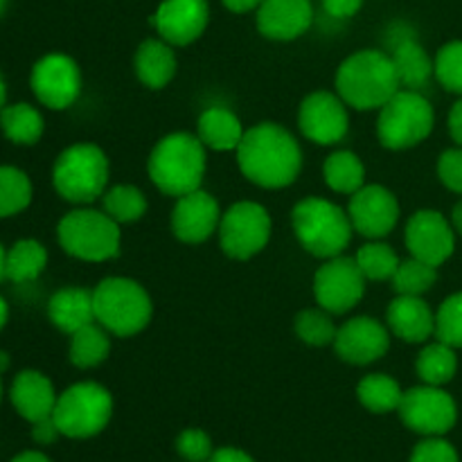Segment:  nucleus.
Masks as SVG:
<instances>
[{"label":"nucleus","instance_id":"obj_1","mask_svg":"<svg viewBox=\"0 0 462 462\" xmlns=\"http://www.w3.org/2000/svg\"><path fill=\"white\" fill-rule=\"evenodd\" d=\"M237 165L251 183L264 189H282L300 176L302 149L284 126L262 122L244 134L237 147Z\"/></svg>","mask_w":462,"mask_h":462},{"label":"nucleus","instance_id":"obj_2","mask_svg":"<svg viewBox=\"0 0 462 462\" xmlns=\"http://www.w3.org/2000/svg\"><path fill=\"white\" fill-rule=\"evenodd\" d=\"M400 88L395 63L382 50L355 52L337 70V95L356 111L382 108Z\"/></svg>","mask_w":462,"mask_h":462},{"label":"nucleus","instance_id":"obj_3","mask_svg":"<svg viewBox=\"0 0 462 462\" xmlns=\"http://www.w3.org/2000/svg\"><path fill=\"white\" fill-rule=\"evenodd\" d=\"M206 165V144L199 135L176 131L158 140L149 156L147 171L162 194L179 199L201 189Z\"/></svg>","mask_w":462,"mask_h":462},{"label":"nucleus","instance_id":"obj_4","mask_svg":"<svg viewBox=\"0 0 462 462\" xmlns=\"http://www.w3.org/2000/svg\"><path fill=\"white\" fill-rule=\"evenodd\" d=\"M293 233L310 255L332 260L343 255L352 242V221L337 203L328 199L310 197L296 203L291 212Z\"/></svg>","mask_w":462,"mask_h":462},{"label":"nucleus","instance_id":"obj_5","mask_svg":"<svg viewBox=\"0 0 462 462\" xmlns=\"http://www.w3.org/2000/svg\"><path fill=\"white\" fill-rule=\"evenodd\" d=\"M95 320L108 334L120 338L135 337L153 316L147 289L129 278H106L93 289Z\"/></svg>","mask_w":462,"mask_h":462},{"label":"nucleus","instance_id":"obj_6","mask_svg":"<svg viewBox=\"0 0 462 462\" xmlns=\"http://www.w3.org/2000/svg\"><path fill=\"white\" fill-rule=\"evenodd\" d=\"M108 158L97 144L79 143L63 149L52 167L54 189L66 201L84 206L106 192Z\"/></svg>","mask_w":462,"mask_h":462},{"label":"nucleus","instance_id":"obj_7","mask_svg":"<svg viewBox=\"0 0 462 462\" xmlns=\"http://www.w3.org/2000/svg\"><path fill=\"white\" fill-rule=\"evenodd\" d=\"M433 125L436 113L431 102L420 90L400 88L379 108V143L393 152H404L424 143L431 135Z\"/></svg>","mask_w":462,"mask_h":462},{"label":"nucleus","instance_id":"obj_8","mask_svg":"<svg viewBox=\"0 0 462 462\" xmlns=\"http://www.w3.org/2000/svg\"><path fill=\"white\" fill-rule=\"evenodd\" d=\"M57 237L68 255L84 262H106L120 255V224L106 212L79 208L59 221Z\"/></svg>","mask_w":462,"mask_h":462},{"label":"nucleus","instance_id":"obj_9","mask_svg":"<svg viewBox=\"0 0 462 462\" xmlns=\"http://www.w3.org/2000/svg\"><path fill=\"white\" fill-rule=\"evenodd\" d=\"M113 415V397L95 382H79L57 397L54 422L66 438L86 440L106 429Z\"/></svg>","mask_w":462,"mask_h":462},{"label":"nucleus","instance_id":"obj_10","mask_svg":"<svg viewBox=\"0 0 462 462\" xmlns=\"http://www.w3.org/2000/svg\"><path fill=\"white\" fill-rule=\"evenodd\" d=\"M271 217L264 206L255 201H239L221 215V251L233 260H251L266 248L271 239Z\"/></svg>","mask_w":462,"mask_h":462},{"label":"nucleus","instance_id":"obj_11","mask_svg":"<svg viewBox=\"0 0 462 462\" xmlns=\"http://www.w3.org/2000/svg\"><path fill=\"white\" fill-rule=\"evenodd\" d=\"M402 422L420 436H445L456 427L458 406L442 386H415L404 393L397 409Z\"/></svg>","mask_w":462,"mask_h":462},{"label":"nucleus","instance_id":"obj_12","mask_svg":"<svg viewBox=\"0 0 462 462\" xmlns=\"http://www.w3.org/2000/svg\"><path fill=\"white\" fill-rule=\"evenodd\" d=\"M365 275L356 260L346 255L325 262L314 275V296L319 307L329 314H347L361 302L365 293Z\"/></svg>","mask_w":462,"mask_h":462},{"label":"nucleus","instance_id":"obj_13","mask_svg":"<svg viewBox=\"0 0 462 462\" xmlns=\"http://www.w3.org/2000/svg\"><path fill=\"white\" fill-rule=\"evenodd\" d=\"M30 86L36 99L52 111H63L77 102L81 93V70L68 54H45L34 63Z\"/></svg>","mask_w":462,"mask_h":462},{"label":"nucleus","instance_id":"obj_14","mask_svg":"<svg viewBox=\"0 0 462 462\" xmlns=\"http://www.w3.org/2000/svg\"><path fill=\"white\" fill-rule=\"evenodd\" d=\"M298 126L300 134L314 144H337L341 143L350 129L347 104L338 95L328 90H316L302 99L298 108Z\"/></svg>","mask_w":462,"mask_h":462},{"label":"nucleus","instance_id":"obj_15","mask_svg":"<svg viewBox=\"0 0 462 462\" xmlns=\"http://www.w3.org/2000/svg\"><path fill=\"white\" fill-rule=\"evenodd\" d=\"M406 248L411 257L442 266L456 248V230L451 221L438 210H418L406 224Z\"/></svg>","mask_w":462,"mask_h":462},{"label":"nucleus","instance_id":"obj_16","mask_svg":"<svg viewBox=\"0 0 462 462\" xmlns=\"http://www.w3.org/2000/svg\"><path fill=\"white\" fill-rule=\"evenodd\" d=\"M347 215L355 233L368 239H382L395 230L400 221V203L383 185H364L352 194Z\"/></svg>","mask_w":462,"mask_h":462},{"label":"nucleus","instance_id":"obj_17","mask_svg":"<svg viewBox=\"0 0 462 462\" xmlns=\"http://www.w3.org/2000/svg\"><path fill=\"white\" fill-rule=\"evenodd\" d=\"M391 347V332L370 316H356L338 328L334 350L346 364L368 365L383 359Z\"/></svg>","mask_w":462,"mask_h":462},{"label":"nucleus","instance_id":"obj_18","mask_svg":"<svg viewBox=\"0 0 462 462\" xmlns=\"http://www.w3.org/2000/svg\"><path fill=\"white\" fill-rule=\"evenodd\" d=\"M210 21L208 0H162L152 16L153 27L170 45L194 43Z\"/></svg>","mask_w":462,"mask_h":462},{"label":"nucleus","instance_id":"obj_19","mask_svg":"<svg viewBox=\"0 0 462 462\" xmlns=\"http://www.w3.org/2000/svg\"><path fill=\"white\" fill-rule=\"evenodd\" d=\"M219 203L206 189H197L176 199L171 210V233L183 244H203L219 230Z\"/></svg>","mask_w":462,"mask_h":462},{"label":"nucleus","instance_id":"obj_20","mask_svg":"<svg viewBox=\"0 0 462 462\" xmlns=\"http://www.w3.org/2000/svg\"><path fill=\"white\" fill-rule=\"evenodd\" d=\"M314 23L310 0H264L257 9V30L273 41H293Z\"/></svg>","mask_w":462,"mask_h":462},{"label":"nucleus","instance_id":"obj_21","mask_svg":"<svg viewBox=\"0 0 462 462\" xmlns=\"http://www.w3.org/2000/svg\"><path fill=\"white\" fill-rule=\"evenodd\" d=\"M57 397L52 382L39 370L18 373L12 383V391H9L14 409L30 424L50 418L54 413V406H57Z\"/></svg>","mask_w":462,"mask_h":462},{"label":"nucleus","instance_id":"obj_22","mask_svg":"<svg viewBox=\"0 0 462 462\" xmlns=\"http://www.w3.org/2000/svg\"><path fill=\"white\" fill-rule=\"evenodd\" d=\"M388 329L404 343H427L436 334V314L422 296H397L386 311Z\"/></svg>","mask_w":462,"mask_h":462},{"label":"nucleus","instance_id":"obj_23","mask_svg":"<svg viewBox=\"0 0 462 462\" xmlns=\"http://www.w3.org/2000/svg\"><path fill=\"white\" fill-rule=\"evenodd\" d=\"M48 316L57 329L75 334L77 329L95 323L93 291L81 287L59 289L48 302Z\"/></svg>","mask_w":462,"mask_h":462},{"label":"nucleus","instance_id":"obj_24","mask_svg":"<svg viewBox=\"0 0 462 462\" xmlns=\"http://www.w3.org/2000/svg\"><path fill=\"white\" fill-rule=\"evenodd\" d=\"M135 75L143 81V86L152 90H161L174 79L176 75V52L174 45L162 39H147L140 43L135 52Z\"/></svg>","mask_w":462,"mask_h":462},{"label":"nucleus","instance_id":"obj_25","mask_svg":"<svg viewBox=\"0 0 462 462\" xmlns=\"http://www.w3.org/2000/svg\"><path fill=\"white\" fill-rule=\"evenodd\" d=\"M244 126L233 111L224 106H212L201 113L197 122V135L208 149L215 152H237L244 138Z\"/></svg>","mask_w":462,"mask_h":462},{"label":"nucleus","instance_id":"obj_26","mask_svg":"<svg viewBox=\"0 0 462 462\" xmlns=\"http://www.w3.org/2000/svg\"><path fill=\"white\" fill-rule=\"evenodd\" d=\"M391 59L395 63L397 77H400V84L404 88L422 90L431 81V77H436L433 75L431 57L413 36H404L402 41H397L393 45Z\"/></svg>","mask_w":462,"mask_h":462},{"label":"nucleus","instance_id":"obj_27","mask_svg":"<svg viewBox=\"0 0 462 462\" xmlns=\"http://www.w3.org/2000/svg\"><path fill=\"white\" fill-rule=\"evenodd\" d=\"M415 370L418 377L429 386H445L458 373V356H456V347L447 346V343L436 341L429 343L415 361Z\"/></svg>","mask_w":462,"mask_h":462},{"label":"nucleus","instance_id":"obj_28","mask_svg":"<svg viewBox=\"0 0 462 462\" xmlns=\"http://www.w3.org/2000/svg\"><path fill=\"white\" fill-rule=\"evenodd\" d=\"M108 352H111V338L97 320L70 334V361L77 368L88 370L104 364Z\"/></svg>","mask_w":462,"mask_h":462},{"label":"nucleus","instance_id":"obj_29","mask_svg":"<svg viewBox=\"0 0 462 462\" xmlns=\"http://www.w3.org/2000/svg\"><path fill=\"white\" fill-rule=\"evenodd\" d=\"M0 129L14 144H36L43 135V117L25 102L12 104L0 111Z\"/></svg>","mask_w":462,"mask_h":462},{"label":"nucleus","instance_id":"obj_30","mask_svg":"<svg viewBox=\"0 0 462 462\" xmlns=\"http://www.w3.org/2000/svg\"><path fill=\"white\" fill-rule=\"evenodd\" d=\"M323 176L325 183H328L334 192L350 194L352 197L356 189L364 188L365 167L356 153L341 149V152L329 153L328 161H325L323 165Z\"/></svg>","mask_w":462,"mask_h":462},{"label":"nucleus","instance_id":"obj_31","mask_svg":"<svg viewBox=\"0 0 462 462\" xmlns=\"http://www.w3.org/2000/svg\"><path fill=\"white\" fill-rule=\"evenodd\" d=\"M48 266V251L36 239H21L7 251V269L5 275L12 282H32Z\"/></svg>","mask_w":462,"mask_h":462},{"label":"nucleus","instance_id":"obj_32","mask_svg":"<svg viewBox=\"0 0 462 462\" xmlns=\"http://www.w3.org/2000/svg\"><path fill=\"white\" fill-rule=\"evenodd\" d=\"M356 397L370 413L386 415L400 409L404 391L388 374H368L356 386Z\"/></svg>","mask_w":462,"mask_h":462},{"label":"nucleus","instance_id":"obj_33","mask_svg":"<svg viewBox=\"0 0 462 462\" xmlns=\"http://www.w3.org/2000/svg\"><path fill=\"white\" fill-rule=\"evenodd\" d=\"M32 201V180L23 170L0 165V217H14Z\"/></svg>","mask_w":462,"mask_h":462},{"label":"nucleus","instance_id":"obj_34","mask_svg":"<svg viewBox=\"0 0 462 462\" xmlns=\"http://www.w3.org/2000/svg\"><path fill=\"white\" fill-rule=\"evenodd\" d=\"M104 212L117 224H134L147 212V199L135 185H116L104 192Z\"/></svg>","mask_w":462,"mask_h":462},{"label":"nucleus","instance_id":"obj_35","mask_svg":"<svg viewBox=\"0 0 462 462\" xmlns=\"http://www.w3.org/2000/svg\"><path fill=\"white\" fill-rule=\"evenodd\" d=\"M356 264H359L361 273L365 275V280H374V282H383V280H393L397 266H400V257L393 251V246L388 244L374 242L364 244L356 253Z\"/></svg>","mask_w":462,"mask_h":462},{"label":"nucleus","instance_id":"obj_36","mask_svg":"<svg viewBox=\"0 0 462 462\" xmlns=\"http://www.w3.org/2000/svg\"><path fill=\"white\" fill-rule=\"evenodd\" d=\"M436 282L438 266L427 264V262L418 260V257L400 262L395 275H393V289L400 296H424Z\"/></svg>","mask_w":462,"mask_h":462},{"label":"nucleus","instance_id":"obj_37","mask_svg":"<svg viewBox=\"0 0 462 462\" xmlns=\"http://www.w3.org/2000/svg\"><path fill=\"white\" fill-rule=\"evenodd\" d=\"M338 328L334 325L332 314L320 310H305L296 316V334L302 343L314 347L334 346Z\"/></svg>","mask_w":462,"mask_h":462},{"label":"nucleus","instance_id":"obj_38","mask_svg":"<svg viewBox=\"0 0 462 462\" xmlns=\"http://www.w3.org/2000/svg\"><path fill=\"white\" fill-rule=\"evenodd\" d=\"M433 75L442 88L462 95V41H451L438 50L433 59Z\"/></svg>","mask_w":462,"mask_h":462},{"label":"nucleus","instance_id":"obj_39","mask_svg":"<svg viewBox=\"0 0 462 462\" xmlns=\"http://www.w3.org/2000/svg\"><path fill=\"white\" fill-rule=\"evenodd\" d=\"M436 338L451 347H462V291L447 298L436 311Z\"/></svg>","mask_w":462,"mask_h":462},{"label":"nucleus","instance_id":"obj_40","mask_svg":"<svg viewBox=\"0 0 462 462\" xmlns=\"http://www.w3.org/2000/svg\"><path fill=\"white\" fill-rule=\"evenodd\" d=\"M176 449L188 462H208L212 451V440L206 431L201 429H185L179 438H176Z\"/></svg>","mask_w":462,"mask_h":462},{"label":"nucleus","instance_id":"obj_41","mask_svg":"<svg viewBox=\"0 0 462 462\" xmlns=\"http://www.w3.org/2000/svg\"><path fill=\"white\" fill-rule=\"evenodd\" d=\"M411 462H458V451L442 436H431L415 447Z\"/></svg>","mask_w":462,"mask_h":462},{"label":"nucleus","instance_id":"obj_42","mask_svg":"<svg viewBox=\"0 0 462 462\" xmlns=\"http://www.w3.org/2000/svg\"><path fill=\"white\" fill-rule=\"evenodd\" d=\"M438 176L447 189L462 194V147L442 152L438 161Z\"/></svg>","mask_w":462,"mask_h":462},{"label":"nucleus","instance_id":"obj_43","mask_svg":"<svg viewBox=\"0 0 462 462\" xmlns=\"http://www.w3.org/2000/svg\"><path fill=\"white\" fill-rule=\"evenodd\" d=\"M59 436H61V431H59L52 415L32 424V438H34V442H39V445H52V442H57Z\"/></svg>","mask_w":462,"mask_h":462},{"label":"nucleus","instance_id":"obj_44","mask_svg":"<svg viewBox=\"0 0 462 462\" xmlns=\"http://www.w3.org/2000/svg\"><path fill=\"white\" fill-rule=\"evenodd\" d=\"M364 0H323V9L332 18H350L361 9Z\"/></svg>","mask_w":462,"mask_h":462},{"label":"nucleus","instance_id":"obj_45","mask_svg":"<svg viewBox=\"0 0 462 462\" xmlns=\"http://www.w3.org/2000/svg\"><path fill=\"white\" fill-rule=\"evenodd\" d=\"M208 462H255V460H253L246 451L235 449V447H224V449H217Z\"/></svg>","mask_w":462,"mask_h":462},{"label":"nucleus","instance_id":"obj_46","mask_svg":"<svg viewBox=\"0 0 462 462\" xmlns=\"http://www.w3.org/2000/svg\"><path fill=\"white\" fill-rule=\"evenodd\" d=\"M449 134L456 144L462 147V99H458L449 111Z\"/></svg>","mask_w":462,"mask_h":462},{"label":"nucleus","instance_id":"obj_47","mask_svg":"<svg viewBox=\"0 0 462 462\" xmlns=\"http://www.w3.org/2000/svg\"><path fill=\"white\" fill-rule=\"evenodd\" d=\"M226 9H230L233 14H246L253 12V9H260V5L264 0H221Z\"/></svg>","mask_w":462,"mask_h":462},{"label":"nucleus","instance_id":"obj_48","mask_svg":"<svg viewBox=\"0 0 462 462\" xmlns=\"http://www.w3.org/2000/svg\"><path fill=\"white\" fill-rule=\"evenodd\" d=\"M12 462H52V460H50L48 456L41 454V451H23V454H18Z\"/></svg>","mask_w":462,"mask_h":462},{"label":"nucleus","instance_id":"obj_49","mask_svg":"<svg viewBox=\"0 0 462 462\" xmlns=\"http://www.w3.org/2000/svg\"><path fill=\"white\" fill-rule=\"evenodd\" d=\"M451 226H454L456 233L462 235V199L456 203L454 210H451Z\"/></svg>","mask_w":462,"mask_h":462},{"label":"nucleus","instance_id":"obj_50","mask_svg":"<svg viewBox=\"0 0 462 462\" xmlns=\"http://www.w3.org/2000/svg\"><path fill=\"white\" fill-rule=\"evenodd\" d=\"M7 319H9V307H7V302H5V298L0 296V329L7 325Z\"/></svg>","mask_w":462,"mask_h":462},{"label":"nucleus","instance_id":"obj_51","mask_svg":"<svg viewBox=\"0 0 462 462\" xmlns=\"http://www.w3.org/2000/svg\"><path fill=\"white\" fill-rule=\"evenodd\" d=\"M5 269H7V251H5L3 244H0V282L7 278V275H5Z\"/></svg>","mask_w":462,"mask_h":462},{"label":"nucleus","instance_id":"obj_52","mask_svg":"<svg viewBox=\"0 0 462 462\" xmlns=\"http://www.w3.org/2000/svg\"><path fill=\"white\" fill-rule=\"evenodd\" d=\"M5 102H7V86H5L3 75H0V111L5 108Z\"/></svg>","mask_w":462,"mask_h":462},{"label":"nucleus","instance_id":"obj_53","mask_svg":"<svg viewBox=\"0 0 462 462\" xmlns=\"http://www.w3.org/2000/svg\"><path fill=\"white\" fill-rule=\"evenodd\" d=\"M7 368H9V355L0 350V374H3Z\"/></svg>","mask_w":462,"mask_h":462},{"label":"nucleus","instance_id":"obj_54","mask_svg":"<svg viewBox=\"0 0 462 462\" xmlns=\"http://www.w3.org/2000/svg\"><path fill=\"white\" fill-rule=\"evenodd\" d=\"M5 7H7V0H0V14L5 12Z\"/></svg>","mask_w":462,"mask_h":462},{"label":"nucleus","instance_id":"obj_55","mask_svg":"<svg viewBox=\"0 0 462 462\" xmlns=\"http://www.w3.org/2000/svg\"><path fill=\"white\" fill-rule=\"evenodd\" d=\"M0 402H3V379H0Z\"/></svg>","mask_w":462,"mask_h":462}]
</instances>
